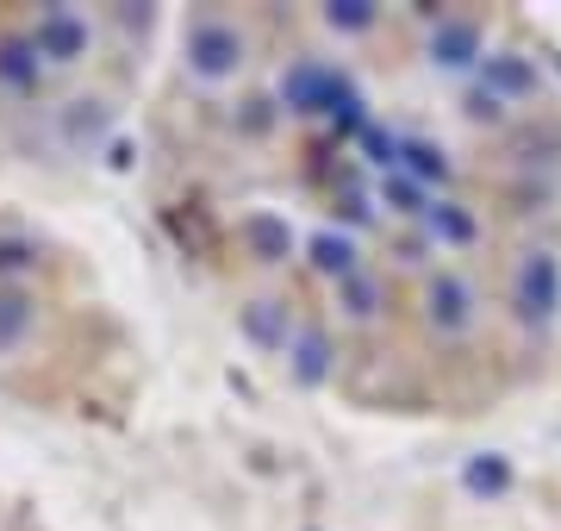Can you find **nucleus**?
Masks as SVG:
<instances>
[{
	"label": "nucleus",
	"mask_w": 561,
	"mask_h": 531,
	"mask_svg": "<svg viewBox=\"0 0 561 531\" xmlns=\"http://www.w3.org/2000/svg\"><path fill=\"white\" fill-rule=\"evenodd\" d=\"M474 88H486L505 106H518V101H537L542 94V69L524 50H486V63L474 69Z\"/></svg>",
	"instance_id": "39448f33"
},
{
	"label": "nucleus",
	"mask_w": 561,
	"mask_h": 531,
	"mask_svg": "<svg viewBox=\"0 0 561 531\" xmlns=\"http://www.w3.org/2000/svg\"><path fill=\"white\" fill-rule=\"evenodd\" d=\"M238 238L256 263H287V257H294V225L280 219V213H243Z\"/></svg>",
	"instance_id": "9d476101"
},
{
	"label": "nucleus",
	"mask_w": 561,
	"mask_h": 531,
	"mask_svg": "<svg viewBox=\"0 0 561 531\" xmlns=\"http://www.w3.org/2000/svg\"><path fill=\"white\" fill-rule=\"evenodd\" d=\"M20 269H38V245H25V238H0V275H20Z\"/></svg>",
	"instance_id": "5701e85b"
},
{
	"label": "nucleus",
	"mask_w": 561,
	"mask_h": 531,
	"mask_svg": "<svg viewBox=\"0 0 561 531\" xmlns=\"http://www.w3.org/2000/svg\"><path fill=\"white\" fill-rule=\"evenodd\" d=\"M319 20L331 25L337 38H362V32H375V25H381V7H375V0H331Z\"/></svg>",
	"instance_id": "a211bd4d"
},
{
	"label": "nucleus",
	"mask_w": 561,
	"mask_h": 531,
	"mask_svg": "<svg viewBox=\"0 0 561 531\" xmlns=\"http://www.w3.org/2000/svg\"><path fill=\"white\" fill-rule=\"evenodd\" d=\"M32 44H38L44 63H81L88 57V44H94V32H88L81 13L50 7V13H38V25H32Z\"/></svg>",
	"instance_id": "0eeeda50"
},
{
	"label": "nucleus",
	"mask_w": 561,
	"mask_h": 531,
	"mask_svg": "<svg viewBox=\"0 0 561 531\" xmlns=\"http://www.w3.org/2000/svg\"><path fill=\"white\" fill-rule=\"evenodd\" d=\"M405 176L419 188H449V176H456V163H449V150H443L437 138H405Z\"/></svg>",
	"instance_id": "dca6fc26"
},
{
	"label": "nucleus",
	"mask_w": 561,
	"mask_h": 531,
	"mask_svg": "<svg viewBox=\"0 0 561 531\" xmlns=\"http://www.w3.org/2000/svg\"><path fill=\"white\" fill-rule=\"evenodd\" d=\"M181 57H187V76H201V82H231L243 63H250V38H243L231 20H194L187 38H181Z\"/></svg>",
	"instance_id": "7ed1b4c3"
},
{
	"label": "nucleus",
	"mask_w": 561,
	"mask_h": 531,
	"mask_svg": "<svg viewBox=\"0 0 561 531\" xmlns=\"http://www.w3.org/2000/svg\"><path fill=\"white\" fill-rule=\"evenodd\" d=\"M337 213H343L350 225H368V219H375V206L362 201V194H343V201H337Z\"/></svg>",
	"instance_id": "b1692460"
},
{
	"label": "nucleus",
	"mask_w": 561,
	"mask_h": 531,
	"mask_svg": "<svg viewBox=\"0 0 561 531\" xmlns=\"http://www.w3.org/2000/svg\"><path fill=\"white\" fill-rule=\"evenodd\" d=\"M331 369H337V344H331V331H324V326H300V338L287 344V375H294L300 388H324V382H331Z\"/></svg>",
	"instance_id": "1a4fd4ad"
},
{
	"label": "nucleus",
	"mask_w": 561,
	"mask_h": 531,
	"mask_svg": "<svg viewBox=\"0 0 561 531\" xmlns=\"http://www.w3.org/2000/svg\"><path fill=\"white\" fill-rule=\"evenodd\" d=\"M481 282L468 275V269H431L419 287V319L431 338H443V344H461V338H474V326H481Z\"/></svg>",
	"instance_id": "f257e3e1"
},
{
	"label": "nucleus",
	"mask_w": 561,
	"mask_h": 531,
	"mask_svg": "<svg viewBox=\"0 0 561 531\" xmlns=\"http://www.w3.org/2000/svg\"><path fill=\"white\" fill-rule=\"evenodd\" d=\"M306 263L319 269V275H331V282H350V275L362 269V250H356L350 231H331V225H324V231L306 238Z\"/></svg>",
	"instance_id": "9b49d317"
},
{
	"label": "nucleus",
	"mask_w": 561,
	"mask_h": 531,
	"mask_svg": "<svg viewBox=\"0 0 561 531\" xmlns=\"http://www.w3.org/2000/svg\"><path fill=\"white\" fill-rule=\"evenodd\" d=\"M461 113H468L474 125H505V120H512V106H505V101H493L486 88H468V101H461Z\"/></svg>",
	"instance_id": "4be33fe9"
},
{
	"label": "nucleus",
	"mask_w": 561,
	"mask_h": 531,
	"mask_svg": "<svg viewBox=\"0 0 561 531\" xmlns=\"http://www.w3.org/2000/svg\"><path fill=\"white\" fill-rule=\"evenodd\" d=\"M337 313L350 319V326H375L387 313V282L375 275V269H356L350 282H337Z\"/></svg>",
	"instance_id": "ddd939ff"
},
{
	"label": "nucleus",
	"mask_w": 561,
	"mask_h": 531,
	"mask_svg": "<svg viewBox=\"0 0 561 531\" xmlns=\"http://www.w3.org/2000/svg\"><path fill=\"white\" fill-rule=\"evenodd\" d=\"M381 201H387V213H400V219H424V206L437 201V194H431V188H419L400 169V176H381Z\"/></svg>",
	"instance_id": "6ab92c4d"
},
{
	"label": "nucleus",
	"mask_w": 561,
	"mask_h": 531,
	"mask_svg": "<svg viewBox=\"0 0 561 531\" xmlns=\"http://www.w3.org/2000/svg\"><path fill=\"white\" fill-rule=\"evenodd\" d=\"M424 63L437 76H468L486 63V25L474 13H443L431 32H424Z\"/></svg>",
	"instance_id": "20e7f679"
},
{
	"label": "nucleus",
	"mask_w": 561,
	"mask_h": 531,
	"mask_svg": "<svg viewBox=\"0 0 561 531\" xmlns=\"http://www.w3.org/2000/svg\"><path fill=\"white\" fill-rule=\"evenodd\" d=\"M419 225H424V238H431L437 250H461V245L481 238V225H474V213H468L461 201H431Z\"/></svg>",
	"instance_id": "f8f14e48"
},
{
	"label": "nucleus",
	"mask_w": 561,
	"mask_h": 531,
	"mask_svg": "<svg viewBox=\"0 0 561 531\" xmlns=\"http://www.w3.org/2000/svg\"><path fill=\"white\" fill-rule=\"evenodd\" d=\"M512 456H500V450H481V456H468L461 463V488L474 494V500H500V494H512Z\"/></svg>",
	"instance_id": "4468645a"
},
{
	"label": "nucleus",
	"mask_w": 561,
	"mask_h": 531,
	"mask_svg": "<svg viewBox=\"0 0 561 531\" xmlns=\"http://www.w3.org/2000/svg\"><path fill=\"white\" fill-rule=\"evenodd\" d=\"M337 82H343V69H331V63H319V57L287 63V69H280V106H287V113H300V120H312V113L331 106Z\"/></svg>",
	"instance_id": "423d86ee"
},
{
	"label": "nucleus",
	"mask_w": 561,
	"mask_h": 531,
	"mask_svg": "<svg viewBox=\"0 0 561 531\" xmlns=\"http://www.w3.org/2000/svg\"><path fill=\"white\" fill-rule=\"evenodd\" d=\"M243 338L256 350H287L294 338H300V326H294V307L287 301H275V294H262V301H250V307L238 313Z\"/></svg>",
	"instance_id": "6e6552de"
},
{
	"label": "nucleus",
	"mask_w": 561,
	"mask_h": 531,
	"mask_svg": "<svg viewBox=\"0 0 561 531\" xmlns=\"http://www.w3.org/2000/svg\"><path fill=\"white\" fill-rule=\"evenodd\" d=\"M106 132H113V106L106 101H69L62 106V138L76 144V150H94Z\"/></svg>",
	"instance_id": "2eb2a0df"
},
{
	"label": "nucleus",
	"mask_w": 561,
	"mask_h": 531,
	"mask_svg": "<svg viewBox=\"0 0 561 531\" xmlns=\"http://www.w3.org/2000/svg\"><path fill=\"white\" fill-rule=\"evenodd\" d=\"M505 307L524 331H549L561 319V257L556 245H524L512 263V287H505Z\"/></svg>",
	"instance_id": "f03ea898"
},
{
	"label": "nucleus",
	"mask_w": 561,
	"mask_h": 531,
	"mask_svg": "<svg viewBox=\"0 0 561 531\" xmlns=\"http://www.w3.org/2000/svg\"><path fill=\"white\" fill-rule=\"evenodd\" d=\"M356 144H362V157L381 169V176H400V163H405V138H400V132H387V125L368 120V132H362Z\"/></svg>",
	"instance_id": "aec40b11"
},
{
	"label": "nucleus",
	"mask_w": 561,
	"mask_h": 531,
	"mask_svg": "<svg viewBox=\"0 0 561 531\" xmlns=\"http://www.w3.org/2000/svg\"><path fill=\"white\" fill-rule=\"evenodd\" d=\"M44 63H38V44L32 38H0V82L13 88V94H25V88H38Z\"/></svg>",
	"instance_id": "f3484780"
},
{
	"label": "nucleus",
	"mask_w": 561,
	"mask_h": 531,
	"mask_svg": "<svg viewBox=\"0 0 561 531\" xmlns=\"http://www.w3.org/2000/svg\"><path fill=\"white\" fill-rule=\"evenodd\" d=\"M32 307H38V301H32L25 287H0V350H13L25 331H32Z\"/></svg>",
	"instance_id": "412c9836"
}]
</instances>
